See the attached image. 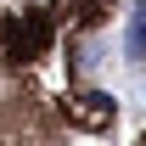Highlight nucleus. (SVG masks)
Returning <instances> with one entry per match:
<instances>
[{
  "label": "nucleus",
  "instance_id": "f03ea898",
  "mask_svg": "<svg viewBox=\"0 0 146 146\" xmlns=\"http://www.w3.org/2000/svg\"><path fill=\"white\" fill-rule=\"evenodd\" d=\"M129 56H146V0H135V28H129Z\"/></svg>",
  "mask_w": 146,
  "mask_h": 146
},
{
  "label": "nucleus",
  "instance_id": "f257e3e1",
  "mask_svg": "<svg viewBox=\"0 0 146 146\" xmlns=\"http://www.w3.org/2000/svg\"><path fill=\"white\" fill-rule=\"evenodd\" d=\"M6 39H11V56L23 62V56H34L39 45H45V23L28 17V28H23V23H11V28H6Z\"/></svg>",
  "mask_w": 146,
  "mask_h": 146
}]
</instances>
